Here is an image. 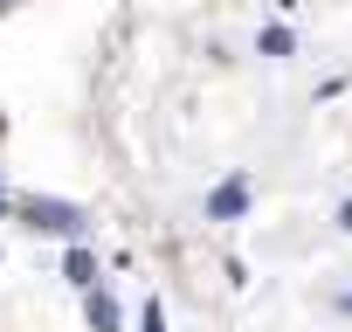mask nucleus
Returning a JSON list of instances; mask_svg holds the SVG:
<instances>
[{
    "label": "nucleus",
    "instance_id": "1",
    "mask_svg": "<svg viewBox=\"0 0 352 332\" xmlns=\"http://www.w3.org/2000/svg\"><path fill=\"white\" fill-rule=\"evenodd\" d=\"M14 215H21L35 236H56L63 249L90 236V215H83L76 201H56V194H14Z\"/></svg>",
    "mask_w": 352,
    "mask_h": 332
},
{
    "label": "nucleus",
    "instance_id": "2",
    "mask_svg": "<svg viewBox=\"0 0 352 332\" xmlns=\"http://www.w3.org/2000/svg\"><path fill=\"white\" fill-rule=\"evenodd\" d=\"M249 201H256L249 174H228V180L208 194V222H242V215H249Z\"/></svg>",
    "mask_w": 352,
    "mask_h": 332
},
{
    "label": "nucleus",
    "instance_id": "3",
    "mask_svg": "<svg viewBox=\"0 0 352 332\" xmlns=\"http://www.w3.org/2000/svg\"><path fill=\"white\" fill-rule=\"evenodd\" d=\"M63 277H69L76 291H97V256H90V242H69V249H63Z\"/></svg>",
    "mask_w": 352,
    "mask_h": 332
},
{
    "label": "nucleus",
    "instance_id": "4",
    "mask_svg": "<svg viewBox=\"0 0 352 332\" xmlns=\"http://www.w3.org/2000/svg\"><path fill=\"white\" fill-rule=\"evenodd\" d=\"M83 311H90V332H118V298L97 284V291H83Z\"/></svg>",
    "mask_w": 352,
    "mask_h": 332
},
{
    "label": "nucleus",
    "instance_id": "5",
    "mask_svg": "<svg viewBox=\"0 0 352 332\" xmlns=\"http://www.w3.org/2000/svg\"><path fill=\"white\" fill-rule=\"evenodd\" d=\"M263 56H276V63L297 56V35H290V28H263Z\"/></svg>",
    "mask_w": 352,
    "mask_h": 332
},
{
    "label": "nucleus",
    "instance_id": "6",
    "mask_svg": "<svg viewBox=\"0 0 352 332\" xmlns=\"http://www.w3.org/2000/svg\"><path fill=\"white\" fill-rule=\"evenodd\" d=\"M138 332H166V304H159V298L138 304Z\"/></svg>",
    "mask_w": 352,
    "mask_h": 332
},
{
    "label": "nucleus",
    "instance_id": "7",
    "mask_svg": "<svg viewBox=\"0 0 352 332\" xmlns=\"http://www.w3.org/2000/svg\"><path fill=\"white\" fill-rule=\"evenodd\" d=\"M338 229H345V236H352V201H345V208H338Z\"/></svg>",
    "mask_w": 352,
    "mask_h": 332
},
{
    "label": "nucleus",
    "instance_id": "8",
    "mask_svg": "<svg viewBox=\"0 0 352 332\" xmlns=\"http://www.w3.org/2000/svg\"><path fill=\"white\" fill-rule=\"evenodd\" d=\"M0 215H14V194H8V187H0Z\"/></svg>",
    "mask_w": 352,
    "mask_h": 332
},
{
    "label": "nucleus",
    "instance_id": "9",
    "mask_svg": "<svg viewBox=\"0 0 352 332\" xmlns=\"http://www.w3.org/2000/svg\"><path fill=\"white\" fill-rule=\"evenodd\" d=\"M338 311H352V291H345V298H338Z\"/></svg>",
    "mask_w": 352,
    "mask_h": 332
},
{
    "label": "nucleus",
    "instance_id": "10",
    "mask_svg": "<svg viewBox=\"0 0 352 332\" xmlns=\"http://www.w3.org/2000/svg\"><path fill=\"white\" fill-rule=\"evenodd\" d=\"M276 8H283V14H290V8H297V0H276Z\"/></svg>",
    "mask_w": 352,
    "mask_h": 332
},
{
    "label": "nucleus",
    "instance_id": "11",
    "mask_svg": "<svg viewBox=\"0 0 352 332\" xmlns=\"http://www.w3.org/2000/svg\"><path fill=\"white\" fill-rule=\"evenodd\" d=\"M8 8H14V0H0V14H8Z\"/></svg>",
    "mask_w": 352,
    "mask_h": 332
}]
</instances>
